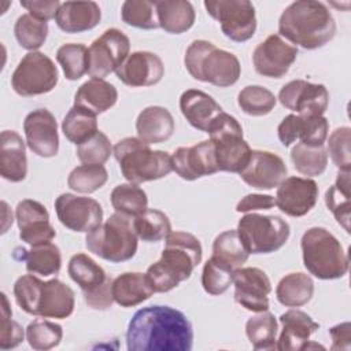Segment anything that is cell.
Wrapping results in <instances>:
<instances>
[{
    "mask_svg": "<svg viewBox=\"0 0 351 351\" xmlns=\"http://www.w3.org/2000/svg\"><path fill=\"white\" fill-rule=\"evenodd\" d=\"M233 269L210 258L204 263L202 271L203 289L213 296L222 295L233 284Z\"/></svg>",
    "mask_w": 351,
    "mask_h": 351,
    "instance_id": "49",
    "label": "cell"
},
{
    "mask_svg": "<svg viewBox=\"0 0 351 351\" xmlns=\"http://www.w3.org/2000/svg\"><path fill=\"white\" fill-rule=\"evenodd\" d=\"M245 335L255 350H274L277 343L276 317L267 310L252 315L245 322Z\"/></svg>",
    "mask_w": 351,
    "mask_h": 351,
    "instance_id": "39",
    "label": "cell"
},
{
    "mask_svg": "<svg viewBox=\"0 0 351 351\" xmlns=\"http://www.w3.org/2000/svg\"><path fill=\"white\" fill-rule=\"evenodd\" d=\"M56 60L69 81H77L89 69V52L84 44H63L56 51Z\"/></svg>",
    "mask_w": 351,
    "mask_h": 351,
    "instance_id": "43",
    "label": "cell"
},
{
    "mask_svg": "<svg viewBox=\"0 0 351 351\" xmlns=\"http://www.w3.org/2000/svg\"><path fill=\"white\" fill-rule=\"evenodd\" d=\"M59 80V73L51 58L43 52L26 53L11 75V86L23 97L38 96L51 92Z\"/></svg>",
    "mask_w": 351,
    "mask_h": 351,
    "instance_id": "12",
    "label": "cell"
},
{
    "mask_svg": "<svg viewBox=\"0 0 351 351\" xmlns=\"http://www.w3.org/2000/svg\"><path fill=\"white\" fill-rule=\"evenodd\" d=\"M130 51L129 37L119 29H107L97 37L90 47L88 75L92 78L104 80L126 60Z\"/></svg>",
    "mask_w": 351,
    "mask_h": 351,
    "instance_id": "14",
    "label": "cell"
},
{
    "mask_svg": "<svg viewBox=\"0 0 351 351\" xmlns=\"http://www.w3.org/2000/svg\"><path fill=\"white\" fill-rule=\"evenodd\" d=\"M171 165L177 176L186 181H195L219 171L211 140H204L192 147L177 148L171 155Z\"/></svg>",
    "mask_w": 351,
    "mask_h": 351,
    "instance_id": "20",
    "label": "cell"
},
{
    "mask_svg": "<svg viewBox=\"0 0 351 351\" xmlns=\"http://www.w3.org/2000/svg\"><path fill=\"white\" fill-rule=\"evenodd\" d=\"M296 56V47L288 44L278 34H270L254 49L252 63L258 74L269 78H281L288 73Z\"/></svg>",
    "mask_w": 351,
    "mask_h": 351,
    "instance_id": "17",
    "label": "cell"
},
{
    "mask_svg": "<svg viewBox=\"0 0 351 351\" xmlns=\"http://www.w3.org/2000/svg\"><path fill=\"white\" fill-rule=\"evenodd\" d=\"M282 330L276 343V348L281 351L306 350L310 336L319 329L307 313L302 310H288L280 315Z\"/></svg>",
    "mask_w": 351,
    "mask_h": 351,
    "instance_id": "26",
    "label": "cell"
},
{
    "mask_svg": "<svg viewBox=\"0 0 351 351\" xmlns=\"http://www.w3.org/2000/svg\"><path fill=\"white\" fill-rule=\"evenodd\" d=\"M112 154V147L108 137L97 130L89 140L77 145V158L82 163L103 165Z\"/></svg>",
    "mask_w": 351,
    "mask_h": 351,
    "instance_id": "50",
    "label": "cell"
},
{
    "mask_svg": "<svg viewBox=\"0 0 351 351\" xmlns=\"http://www.w3.org/2000/svg\"><path fill=\"white\" fill-rule=\"evenodd\" d=\"M97 130L96 114L78 106H73L62 122L63 134L75 145L89 140Z\"/></svg>",
    "mask_w": 351,
    "mask_h": 351,
    "instance_id": "37",
    "label": "cell"
},
{
    "mask_svg": "<svg viewBox=\"0 0 351 351\" xmlns=\"http://www.w3.org/2000/svg\"><path fill=\"white\" fill-rule=\"evenodd\" d=\"M111 204L117 213L137 217L148 208L147 193L137 184H119L111 192Z\"/></svg>",
    "mask_w": 351,
    "mask_h": 351,
    "instance_id": "41",
    "label": "cell"
},
{
    "mask_svg": "<svg viewBox=\"0 0 351 351\" xmlns=\"http://www.w3.org/2000/svg\"><path fill=\"white\" fill-rule=\"evenodd\" d=\"M250 252L244 247L236 229L219 233L213 243L211 258L233 270L241 267L248 261Z\"/></svg>",
    "mask_w": 351,
    "mask_h": 351,
    "instance_id": "36",
    "label": "cell"
},
{
    "mask_svg": "<svg viewBox=\"0 0 351 351\" xmlns=\"http://www.w3.org/2000/svg\"><path fill=\"white\" fill-rule=\"evenodd\" d=\"M145 273L128 271L112 280V298L121 307H134L154 295Z\"/></svg>",
    "mask_w": 351,
    "mask_h": 351,
    "instance_id": "32",
    "label": "cell"
},
{
    "mask_svg": "<svg viewBox=\"0 0 351 351\" xmlns=\"http://www.w3.org/2000/svg\"><path fill=\"white\" fill-rule=\"evenodd\" d=\"M314 293V281L304 273H289L276 287L277 300L285 307H300L308 303Z\"/></svg>",
    "mask_w": 351,
    "mask_h": 351,
    "instance_id": "35",
    "label": "cell"
},
{
    "mask_svg": "<svg viewBox=\"0 0 351 351\" xmlns=\"http://www.w3.org/2000/svg\"><path fill=\"white\" fill-rule=\"evenodd\" d=\"M122 21L137 29H156L159 27L155 1L148 0H126L121 8Z\"/></svg>",
    "mask_w": 351,
    "mask_h": 351,
    "instance_id": "47",
    "label": "cell"
},
{
    "mask_svg": "<svg viewBox=\"0 0 351 351\" xmlns=\"http://www.w3.org/2000/svg\"><path fill=\"white\" fill-rule=\"evenodd\" d=\"M278 33V36L304 49H317L335 37L336 22L324 3L298 0L282 11Z\"/></svg>",
    "mask_w": 351,
    "mask_h": 351,
    "instance_id": "2",
    "label": "cell"
},
{
    "mask_svg": "<svg viewBox=\"0 0 351 351\" xmlns=\"http://www.w3.org/2000/svg\"><path fill=\"white\" fill-rule=\"evenodd\" d=\"M134 229L145 243H156L166 239L171 233V223L169 217L155 208H147L143 214L134 217Z\"/></svg>",
    "mask_w": 351,
    "mask_h": 351,
    "instance_id": "42",
    "label": "cell"
},
{
    "mask_svg": "<svg viewBox=\"0 0 351 351\" xmlns=\"http://www.w3.org/2000/svg\"><path fill=\"white\" fill-rule=\"evenodd\" d=\"M318 192V185L311 178L285 177L277 186L276 206L289 217H303L314 208Z\"/></svg>",
    "mask_w": 351,
    "mask_h": 351,
    "instance_id": "21",
    "label": "cell"
},
{
    "mask_svg": "<svg viewBox=\"0 0 351 351\" xmlns=\"http://www.w3.org/2000/svg\"><path fill=\"white\" fill-rule=\"evenodd\" d=\"M329 123L324 115L308 117L299 114L287 115L277 128V134L284 147H289L298 140L306 145L319 147L328 138Z\"/></svg>",
    "mask_w": 351,
    "mask_h": 351,
    "instance_id": "24",
    "label": "cell"
},
{
    "mask_svg": "<svg viewBox=\"0 0 351 351\" xmlns=\"http://www.w3.org/2000/svg\"><path fill=\"white\" fill-rule=\"evenodd\" d=\"M60 4L62 3L58 0H22L21 1V5L26 8L30 15L45 22L52 18H56Z\"/></svg>",
    "mask_w": 351,
    "mask_h": 351,
    "instance_id": "53",
    "label": "cell"
},
{
    "mask_svg": "<svg viewBox=\"0 0 351 351\" xmlns=\"http://www.w3.org/2000/svg\"><path fill=\"white\" fill-rule=\"evenodd\" d=\"M303 265L319 280H337L348 271V258L340 241L325 228L307 229L300 240Z\"/></svg>",
    "mask_w": 351,
    "mask_h": 351,
    "instance_id": "7",
    "label": "cell"
},
{
    "mask_svg": "<svg viewBox=\"0 0 351 351\" xmlns=\"http://www.w3.org/2000/svg\"><path fill=\"white\" fill-rule=\"evenodd\" d=\"M159 27L170 34H181L195 23L193 5L186 0L155 1Z\"/></svg>",
    "mask_w": 351,
    "mask_h": 351,
    "instance_id": "34",
    "label": "cell"
},
{
    "mask_svg": "<svg viewBox=\"0 0 351 351\" xmlns=\"http://www.w3.org/2000/svg\"><path fill=\"white\" fill-rule=\"evenodd\" d=\"M276 206V199L271 195L250 193L241 197L236 206L237 213H250L255 210H270Z\"/></svg>",
    "mask_w": 351,
    "mask_h": 351,
    "instance_id": "54",
    "label": "cell"
},
{
    "mask_svg": "<svg viewBox=\"0 0 351 351\" xmlns=\"http://www.w3.org/2000/svg\"><path fill=\"white\" fill-rule=\"evenodd\" d=\"M118 100L117 88L100 78H90L75 92L74 106L86 108L93 114H101L110 110Z\"/></svg>",
    "mask_w": 351,
    "mask_h": 351,
    "instance_id": "33",
    "label": "cell"
},
{
    "mask_svg": "<svg viewBox=\"0 0 351 351\" xmlns=\"http://www.w3.org/2000/svg\"><path fill=\"white\" fill-rule=\"evenodd\" d=\"M67 273L81 288L84 300L90 308L108 310L112 306V280L89 255H73L69 261Z\"/></svg>",
    "mask_w": 351,
    "mask_h": 351,
    "instance_id": "11",
    "label": "cell"
},
{
    "mask_svg": "<svg viewBox=\"0 0 351 351\" xmlns=\"http://www.w3.org/2000/svg\"><path fill=\"white\" fill-rule=\"evenodd\" d=\"M59 222L73 232L89 233L103 222V208L92 197L62 193L55 200Z\"/></svg>",
    "mask_w": 351,
    "mask_h": 351,
    "instance_id": "15",
    "label": "cell"
},
{
    "mask_svg": "<svg viewBox=\"0 0 351 351\" xmlns=\"http://www.w3.org/2000/svg\"><path fill=\"white\" fill-rule=\"evenodd\" d=\"M287 173L288 169L277 154L254 149L251 151L250 159L239 176L250 186L269 191L278 186L285 178Z\"/></svg>",
    "mask_w": 351,
    "mask_h": 351,
    "instance_id": "22",
    "label": "cell"
},
{
    "mask_svg": "<svg viewBox=\"0 0 351 351\" xmlns=\"http://www.w3.org/2000/svg\"><path fill=\"white\" fill-rule=\"evenodd\" d=\"M325 203L337 223L350 233V171L339 170L335 184L325 193Z\"/></svg>",
    "mask_w": 351,
    "mask_h": 351,
    "instance_id": "38",
    "label": "cell"
},
{
    "mask_svg": "<svg viewBox=\"0 0 351 351\" xmlns=\"http://www.w3.org/2000/svg\"><path fill=\"white\" fill-rule=\"evenodd\" d=\"M121 82L132 88L152 86L165 75L162 59L149 51H136L129 53L126 60L117 69Z\"/></svg>",
    "mask_w": 351,
    "mask_h": 351,
    "instance_id": "25",
    "label": "cell"
},
{
    "mask_svg": "<svg viewBox=\"0 0 351 351\" xmlns=\"http://www.w3.org/2000/svg\"><path fill=\"white\" fill-rule=\"evenodd\" d=\"M133 219V217L115 211L104 223L86 234V248L112 263L132 259L136 255L138 239Z\"/></svg>",
    "mask_w": 351,
    "mask_h": 351,
    "instance_id": "8",
    "label": "cell"
},
{
    "mask_svg": "<svg viewBox=\"0 0 351 351\" xmlns=\"http://www.w3.org/2000/svg\"><path fill=\"white\" fill-rule=\"evenodd\" d=\"M63 329L59 324L47 319H34L26 328L29 346L37 351L51 350L62 341Z\"/></svg>",
    "mask_w": 351,
    "mask_h": 351,
    "instance_id": "48",
    "label": "cell"
},
{
    "mask_svg": "<svg viewBox=\"0 0 351 351\" xmlns=\"http://www.w3.org/2000/svg\"><path fill=\"white\" fill-rule=\"evenodd\" d=\"M277 97L271 90L261 85H248L237 95V104L243 112L251 117H263L271 112Z\"/></svg>",
    "mask_w": 351,
    "mask_h": 351,
    "instance_id": "45",
    "label": "cell"
},
{
    "mask_svg": "<svg viewBox=\"0 0 351 351\" xmlns=\"http://www.w3.org/2000/svg\"><path fill=\"white\" fill-rule=\"evenodd\" d=\"M14 34L22 48L33 52L45 43L48 37V23L29 12L22 14L14 25Z\"/></svg>",
    "mask_w": 351,
    "mask_h": 351,
    "instance_id": "44",
    "label": "cell"
},
{
    "mask_svg": "<svg viewBox=\"0 0 351 351\" xmlns=\"http://www.w3.org/2000/svg\"><path fill=\"white\" fill-rule=\"evenodd\" d=\"M277 99L285 108L299 115L319 117L328 108L329 92L322 84L293 80L280 89Z\"/></svg>",
    "mask_w": 351,
    "mask_h": 351,
    "instance_id": "16",
    "label": "cell"
},
{
    "mask_svg": "<svg viewBox=\"0 0 351 351\" xmlns=\"http://www.w3.org/2000/svg\"><path fill=\"white\" fill-rule=\"evenodd\" d=\"M234 300L245 310L261 313L269 310L271 282L259 267H239L233 273Z\"/></svg>",
    "mask_w": 351,
    "mask_h": 351,
    "instance_id": "18",
    "label": "cell"
},
{
    "mask_svg": "<svg viewBox=\"0 0 351 351\" xmlns=\"http://www.w3.org/2000/svg\"><path fill=\"white\" fill-rule=\"evenodd\" d=\"M101 11L95 1H64L56 14V25L64 33H82L100 23Z\"/></svg>",
    "mask_w": 351,
    "mask_h": 351,
    "instance_id": "29",
    "label": "cell"
},
{
    "mask_svg": "<svg viewBox=\"0 0 351 351\" xmlns=\"http://www.w3.org/2000/svg\"><path fill=\"white\" fill-rule=\"evenodd\" d=\"M112 154L119 163L122 176L132 184L155 181L173 171L171 156L160 149H151L149 144L138 137H125L119 140Z\"/></svg>",
    "mask_w": 351,
    "mask_h": 351,
    "instance_id": "6",
    "label": "cell"
},
{
    "mask_svg": "<svg viewBox=\"0 0 351 351\" xmlns=\"http://www.w3.org/2000/svg\"><path fill=\"white\" fill-rule=\"evenodd\" d=\"M26 144L33 154L41 158H53L59 151L58 123L53 114L47 108L29 112L23 121Z\"/></svg>",
    "mask_w": 351,
    "mask_h": 351,
    "instance_id": "19",
    "label": "cell"
},
{
    "mask_svg": "<svg viewBox=\"0 0 351 351\" xmlns=\"http://www.w3.org/2000/svg\"><path fill=\"white\" fill-rule=\"evenodd\" d=\"M14 258L25 261L26 270L38 276H52L59 273L62 267V255L56 244L48 241L38 245H32L27 251L25 248H15Z\"/></svg>",
    "mask_w": 351,
    "mask_h": 351,
    "instance_id": "31",
    "label": "cell"
},
{
    "mask_svg": "<svg viewBox=\"0 0 351 351\" xmlns=\"http://www.w3.org/2000/svg\"><path fill=\"white\" fill-rule=\"evenodd\" d=\"M184 64L195 80L219 88L234 85L241 74L237 56L217 48L207 40H195L189 44L185 51Z\"/></svg>",
    "mask_w": 351,
    "mask_h": 351,
    "instance_id": "5",
    "label": "cell"
},
{
    "mask_svg": "<svg viewBox=\"0 0 351 351\" xmlns=\"http://www.w3.org/2000/svg\"><path fill=\"white\" fill-rule=\"evenodd\" d=\"M1 325H0V348L10 350L18 347L25 337L23 328L12 319V310L4 292H1Z\"/></svg>",
    "mask_w": 351,
    "mask_h": 351,
    "instance_id": "52",
    "label": "cell"
},
{
    "mask_svg": "<svg viewBox=\"0 0 351 351\" xmlns=\"http://www.w3.org/2000/svg\"><path fill=\"white\" fill-rule=\"evenodd\" d=\"M180 110L195 129L207 133L213 121L223 111L208 93L199 89H186L180 97Z\"/></svg>",
    "mask_w": 351,
    "mask_h": 351,
    "instance_id": "27",
    "label": "cell"
},
{
    "mask_svg": "<svg viewBox=\"0 0 351 351\" xmlns=\"http://www.w3.org/2000/svg\"><path fill=\"white\" fill-rule=\"evenodd\" d=\"M19 239L29 245H38L55 239L56 232L49 222L44 204L33 199H23L15 208Z\"/></svg>",
    "mask_w": 351,
    "mask_h": 351,
    "instance_id": "23",
    "label": "cell"
},
{
    "mask_svg": "<svg viewBox=\"0 0 351 351\" xmlns=\"http://www.w3.org/2000/svg\"><path fill=\"white\" fill-rule=\"evenodd\" d=\"M332 336L330 350H350L351 348V325L350 322H341L329 329Z\"/></svg>",
    "mask_w": 351,
    "mask_h": 351,
    "instance_id": "55",
    "label": "cell"
},
{
    "mask_svg": "<svg viewBox=\"0 0 351 351\" xmlns=\"http://www.w3.org/2000/svg\"><path fill=\"white\" fill-rule=\"evenodd\" d=\"M174 129L173 115L167 108L160 106L145 107L136 121L138 138L149 145L167 141L173 136Z\"/></svg>",
    "mask_w": 351,
    "mask_h": 351,
    "instance_id": "30",
    "label": "cell"
},
{
    "mask_svg": "<svg viewBox=\"0 0 351 351\" xmlns=\"http://www.w3.org/2000/svg\"><path fill=\"white\" fill-rule=\"evenodd\" d=\"M207 14L219 22L222 33L232 41L244 43L256 30L255 7L248 0H207Z\"/></svg>",
    "mask_w": 351,
    "mask_h": 351,
    "instance_id": "13",
    "label": "cell"
},
{
    "mask_svg": "<svg viewBox=\"0 0 351 351\" xmlns=\"http://www.w3.org/2000/svg\"><path fill=\"white\" fill-rule=\"evenodd\" d=\"M291 160L293 167L303 176L317 177L326 170L328 154L324 145L313 147L298 143L291 149Z\"/></svg>",
    "mask_w": 351,
    "mask_h": 351,
    "instance_id": "40",
    "label": "cell"
},
{
    "mask_svg": "<svg viewBox=\"0 0 351 351\" xmlns=\"http://www.w3.org/2000/svg\"><path fill=\"white\" fill-rule=\"evenodd\" d=\"M215 148L219 171L240 173L247 165L251 148L243 138V128L239 121L226 112H221L207 130Z\"/></svg>",
    "mask_w": 351,
    "mask_h": 351,
    "instance_id": "9",
    "label": "cell"
},
{
    "mask_svg": "<svg viewBox=\"0 0 351 351\" xmlns=\"http://www.w3.org/2000/svg\"><path fill=\"white\" fill-rule=\"evenodd\" d=\"M18 306L30 315L64 319L74 311V291L58 278L41 281L33 274L21 276L14 284Z\"/></svg>",
    "mask_w": 351,
    "mask_h": 351,
    "instance_id": "4",
    "label": "cell"
},
{
    "mask_svg": "<svg viewBox=\"0 0 351 351\" xmlns=\"http://www.w3.org/2000/svg\"><path fill=\"white\" fill-rule=\"evenodd\" d=\"M237 233L250 254H271L289 239L291 229L285 219L277 215L250 213L237 223Z\"/></svg>",
    "mask_w": 351,
    "mask_h": 351,
    "instance_id": "10",
    "label": "cell"
},
{
    "mask_svg": "<svg viewBox=\"0 0 351 351\" xmlns=\"http://www.w3.org/2000/svg\"><path fill=\"white\" fill-rule=\"evenodd\" d=\"M193 329L186 315L170 306L137 310L128 324L129 351H191Z\"/></svg>",
    "mask_w": 351,
    "mask_h": 351,
    "instance_id": "1",
    "label": "cell"
},
{
    "mask_svg": "<svg viewBox=\"0 0 351 351\" xmlns=\"http://www.w3.org/2000/svg\"><path fill=\"white\" fill-rule=\"evenodd\" d=\"M351 129L348 126L337 128L332 132L328 140V154L336 167L341 171L351 170V154H350Z\"/></svg>",
    "mask_w": 351,
    "mask_h": 351,
    "instance_id": "51",
    "label": "cell"
},
{
    "mask_svg": "<svg viewBox=\"0 0 351 351\" xmlns=\"http://www.w3.org/2000/svg\"><path fill=\"white\" fill-rule=\"evenodd\" d=\"M0 174L11 182H21L27 174L26 145L15 130H3L0 136Z\"/></svg>",
    "mask_w": 351,
    "mask_h": 351,
    "instance_id": "28",
    "label": "cell"
},
{
    "mask_svg": "<svg viewBox=\"0 0 351 351\" xmlns=\"http://www.w3.org/2000/svg\"><path fill=\"white\" fill-rule=\"evenodd\" d=\"M108 180V173L103 165L82 163L74 167L69 177L67 185L70 189L80 193H92L100 189Z\"/></svg>",
    "mask_w": 351,
    "mask_h": 351,
    "instance_id": "46",
    "label": "cell"
},
{
    "mask_svg": "<svg viewBox=\"0 0 351 351\" xmlns=\"http://www.w3.org/2000/svg\"><path fill=\"white\" fill-rule=\"evenodd\" d=\"M203 248L199 239L186 232H171L159 261L147 269V278L155 292H169L188 280L202 262Z\"/></svg>",
    "mask_w": 351,
    "mask_h": 351,
    "instance_id": "3",
    "label": "cell"
}]
</instances>
